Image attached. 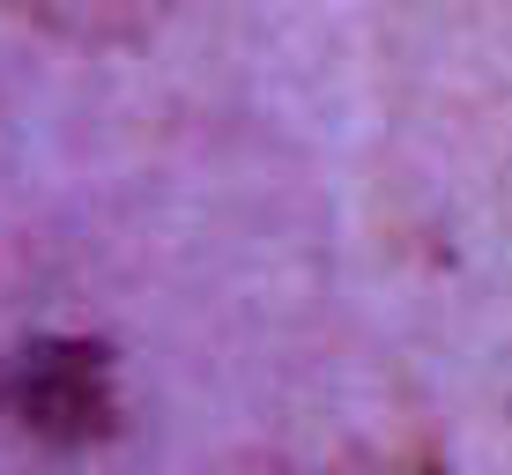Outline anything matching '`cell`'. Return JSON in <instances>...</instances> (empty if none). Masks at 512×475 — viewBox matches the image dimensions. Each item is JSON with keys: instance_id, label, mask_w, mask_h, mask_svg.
I'll return each mask as SVG.
<instances>
[{"instance_id": "2", "label": "cell", "mask_w": 512, "mask_h": 475, "mask_svg": "<svg viewBox=\"0 0 512 475\" xmlns=\"http://www.w3.org/2000/svg\"><path fill=\"white\" fill-rule=\"evenodd\" d=\"M23 8H38L45 23L75 30V38H119V30H134L156 0H23Z\"/></svg>"}, {"instance_id": "1", "label": "cell", "mask_w": 512, "mask_h": 475, "mask_svg": "<svg viewBox=\"0 0 512 475\" xmlns=\"http://www.w3.org/2000/svg\"><path fill=\"white\" fill-rule=\"evenodd\" d=\"M15 416L52 446H90L112 431V357L97 342H38L15 364Z\"/></svg>"}]
</instances>
